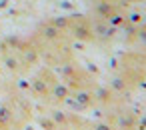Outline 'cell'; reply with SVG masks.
I'll return each mask as SVG.
<instances>
[{"label": "cell", "instance_id": "cell-8", "mask_svg": "<svg viewBox=\"0 0 146 130\" xmlns=\"http://www.w3.org/2000/svg\"><path fill=\"white\" fill-rule=\"evenodd\" d=\"M78 130H86V128H78Z\"/></svg>", "mask_w": 146, "mask_h": 130}, {"label": "cell", "instance_id": "cell-2", "mask_svg": "<svg viewBox=\"0 0 146 130\" xmlns=\"http://www.w3.org/2000/svg\"><path fill=\"white\" fill-rule=\"evenodd\" d=\"M30 90H32V94H34L36 98L48 102V100H50V92H52V84L38 72V74H34L32 80H30Z\"/></svg>", "mask_w": 146, "mask_h": 130}, {"label": "cell", "instance_id": "cell-3", "mask_svg": "<svg viewBox=\"0 0 146 130\" xmlns=\"http://www.w3.org/2000/svg\"><path fill=\"white\" fill-rule=\"evenodd\" d=\"M70 96H72V88H70L66 82H60V80H58V82L52 86L50 100H52L54 104H62V102H66Z\"/></svg>", "mask_w": 146, "mask_h": 130}, {"label": "cell", "instance_id": "cell-7", "mask_svg": "<svg viewBox=\"0 0 146 130\" xmlns=\"http://www.w3.org/2000/svg\"><path fill=\"white\" fill-rule=\"evenodd\" d=\"M92 130H112V128H110L108 124H94Z\"/></svg>", "mask_w": 146, "mask_h": 130}, {"label": "cell", "instance_id": "cell-1", "mask_svg": "<svg viewBox=\"0 0 146 130\" xmlns=\"http://www.w3.org/2000/svg\"><path fill=\"white\" fill-rule=\"evenodd\" d=\"M68 32L80 42L94 40V30L86 20V16H68Z\"/></svg>", "mask_w": 146, "mask_h": 130}, {"label": "cell", "instance_id": "cell-5", "mask_svg": "<svg viewBox=\"0 0 146 130\" xmlns=\"http://www.w3.org/2000/svg\"><path fill=\"white\" fill-rule=\"evenodd\" d=\"M50 118L56 122V126L58 128H70L72 126V116H68V114H64V112H60V110H50Z\"/></svg>", "mask_w": 146, "mask_h": 130}, {"label": "cell", "instance_id": "cell-4", "mask_svg": "<svg viewBox=\"0 0 146 130\" xmlns=\"http://www.w3.org/2000/svg\"><path fill=\"white\" fill-rule=\"evenodd\" d=\"M72 98L76 100V106L80 108V110H84V108H88L92 102H94V96L86 90V88H80V90H74L72 92Z\"/></svg>", "mask_w": 146, "mask_h": 130}, {"label": "cell", "instance_id": "cell-6", "mask_svg": "<svg viewBox=\"0 0 146 130\" xmlns=\"http://www.w3.org/2000/svg\"><path fill=\"white\" fill-rule=\"evenodd\" d=\"M12 110L6 106V104H0V130H8V126L12 124Z\"/></svg>", "mask_w": 146, "mask_h": 130}]
</instances>
